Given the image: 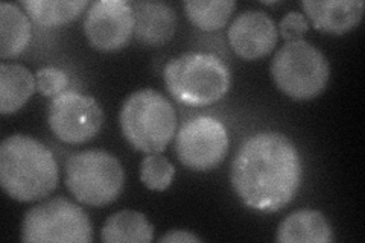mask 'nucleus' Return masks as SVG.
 I'll use <instances>...</instances> for the list:
<instances>
[{
	"label": "nucleus",
	"mask_w": 365,
	"mask_h": 243,
	"mask_svg": "<svg viewBox=\"0 0 365 243\" xmlns=\"http://www.w3.org/2000/svg\"><path fill=\"white\" fill-rule=\"evenodd\" d=\"M276 240L280 243H330L335 237L322 212L297 210L279 225Z\"/></svg>",
	"instance_id": "nucleus-14"
},
{
	"label": "nucleus",
	"mask_w": 365,
	"mask_h": 243,
	"mask_svg": "<svg viewBox=\"0 0 365 243\" xmlns=\"http://www.w3.org/2000/svg\"><path fill=\"white\" fill-rule=\"evenodd\" d=\"M58 165L41 142L14 134L0 145V184L9 198L32 202L46 198L58 186Z\"/></svg>",
	"instance_id": "nucleus-2"
},
{
	"label": "nucleus",
	"mask_w": 365,
	"mask_h": 243,
	"mask_svg": "<svg viewBox=\"0 0 365 243\" xmlns=\"http://www.w3.org/2000/svg\"><path fill=\"white\" fill-rule=\"evenodd\" d=\"M175 167L160 154H148L140 165V180L150 190L163 192L174 181Z\"/></svg>",
	"instance_id": "nucleus-20"
},
{
	"label": "nucleus",
	"mask_w": 365,
	"mask_h": 243,
	"mask_svg": "<svg viewBox=\"0 0 365 243\" xmlns=\"http://www.w3.org/2000/svg\"><path fill=\"white\" fill-rule=\"evenodd\" d=\"M232 49L244 60H259L269 55L279 41V28L265 11L248 9L228 28Z\"/></svg>",
	"instance_id": "nucleus-11"
},
{
	"label": "nucleus",
	"mask_w": 365,
	"mask_h": 243,
	"mask_svg": "<svg viewBox=\"0 0 365 243\" xmlns=\"http://www.w3.org/2000/svg\"><path fill=\"white\" fill-rule=\"evenodd\" d=\"M120 128L128 143L145 154H162L177 131V113L162 93L145 88L123 102Z\"/></svg>",
	"instance_id": "nucleus-4"
},
{
	"label": "nucleus",
	"mask_w": 365,
	"mask_h": 243,
	"mask_svg": "<svg viewBox=\"0 0 365 243\" xmlns=\"http://www.w3.org/2000/svg\"><path fill=\"white\" fill-rule=\"evenodd\" d=\"M66 186L78 202L104 207L116 201L125 184L120 161L102 149L81 150L66 161Z\"/></svg>",
	"instance_id": "nucleus-6"
},
{
	"label": "nucleus",
	"mask_w": 365,
	"mask_h": 243,
	"mask_svg": "<svg viewBox=\"0 0 365 243\" xmlns=\"http://www.w3.org/2000/svg\"><path fill=\"white\" fill-rule=\"evenodd\" d=\"M37 88L36 76L21 64H0V113H17Z\"/></svg>",
	"instance_id": "nucleus-15"
},
{
	"label": "nucleus",
	"mask_w": 365,
	"mask_h": 243,
	"mask_svg": "<svg viewBox=\"0 0 365 243\" xmlns=\"http://www.w3.org/2000/svg\"><path fill=\"white\" fill-rule=\"evenodd\" d=\"M84 32L88 43L99 52H119L134 33L133 6L127 0H98L84 19Z\"/></svg>",
	"instance_id": "nucleus-10"
},
{
	"label": "nucleus",
	"mask_w": 365,
	"mask_h": 243,
	"mask_svg": "<svg viewBox=\"0 0 365 243\" xmlns=\"http://www.w3.org/2000/svg\"><path fill=\"white\" fill-rule=\"evenodd\" d=\"M37 81V90L43 96L55 98L56 95L66 91L68 84L67 75L56 67H43L36 75Z\"/></svg>",
	"instance_id": "nucleus-21"
},
{
	"label": "nucleus",
	"mask_w": 365,
	"mask_h": 243,
	"mask_svg": "<svg viewBox=\"0 0 365 243\" xmlns=\"http://www.w3.org/2000/svg\"><path fill=\"white\" fill-rule=\"evenodd\" d=\"M170 96L189 107H207L222 99L232 86L230 68L220 56L186 52L170 60L163 71Z\"/></svg>",
	"instance_id": "nucleus-3"
},
{
	"label": "nucleus",
	"mask_w": 365,
	"mask_h": 243,
	"mask_svg": "<svg viewBox=\"0 0 365 243\" xmlns=\"http://www.w3.org/2000/svg\"><path fill=\"white\" fill-rule=\"evenodd\" d=\"M48 123L61 142L81 145L99 134L104 125V111L93 96L67 90L52 98L48 107Z\"/></svg>",
	"instance_id": "nucleus-8"
},
{
	"label": "nucleus",
	"mask_w": 365,
	"mask_h": 243,
	"mask_svg": "<svg viewBox=\"0 0 365 243\" xmlns=\"http://www.w3.org/2000/svg\"><path fill=\"white\" fill-rule=\"evenodd\" d=\"M106 243H150L154 240V227L140 212L122 210L110 216L101 229Z\"/></svg>",
	"instance_id": "nucleus-17"
},
{
	"label": "nucleus",
	"mask_w": 365,
	"mask_h": 243,
	"mask_svg": "<svg viewBox=\"0 0 365 243\" xmlns=\"http://www.w3.org/2000/svg\"><path fill=\"white\" fill-rule=\"evenodd\" d=\"M307 31H309V21H307L304 14L297 13V11H291L280 20L279 33L287 41L302 40Z\"/></svg>",
	"instance_id": "nucleus-22"
},
{
	"label": "nucleus",
	"mask_w": 365,
	"mask_h": 243,
	"mask_svg": "<svg viewBox=\"0 0 365 243\" xmlns=\"http://www.w3.org/2000/svg\"><path fill=\"white\" fill-rule=\"evenodd\" d=\"M21 242L90 243L93 228L83 207L67 198L44 201L23 217Z\"/></svg>",
	"instance_id": "nucleus-7"
},
{
	"label": "nucleus",
	"mask_w": 365,
	"mask_h": 243,
	"mask_svg": "<svg viewBox=\"0 0 365 243\" xmlns=\"http://www.w3.org/2000/svg\"><path fill=\"white\" fill-rule=\"evenodd\" d=\"M20 5L34 23L53 28L75 21L91 4L88 0H21Z\"/></svg>",
	"instance_id": "nucleus-18"
},
{
	"label": "nucleus",
	"mask_w": 365,
	"mask_h": 243,
	"mask_svg": "<svg viewBox=\"0 0 365 243\" xmlns=\"http://www.w3.org/2000/svg\"><path fill=\"white\" fill-rule=\"evenodd\" d=\"M134 37L145 46H163L174 38L177 31V14L165 2H134Z\"/></svg>",
	"instance_id": "nucleus-12"
},
{
	"label": "nucleus",
	"mask_w": 365,
	"mask_h": 243,
	"mask_svg": "<svg viewBox=\"0 0 365 243\" xmlns=\"http://www.w3.org/2000/svg\"><path fill=\"white\" fill-rule=\"evenodd\" d=\"M271 76L282 93L294 100H311L323 93L330 78L324 53L306 40H291L277 51Z\"/></svg>",
	"instance_id": "nucleus-5"
},
{
	"label": "nucleus",
	"mask_w": 365,
	"mask_h": 243,
	"mask_svg": "<svg viewBox=\"0 0 365 243\" xmlns=\"http://www.w3.org/2000/svg\"><path fill=\"white\" fill-rule=\"evenodd\" d=\"M302 173L292 140L277 131H262L237 149L230 180L237 198L251 210L276 213L295 198Z\"/></svg>",
	"instance_id": "nucleus-1"
},
{
	"label": "nucleus",
	"mask_w": 365,
	"mask_h": 243,
	"mask_svg": "<svg viewBox=\"0 0 365 243\" xmlns=\"http://www.w3.org/2000/svg\"><path fill=\"white\" fill-rule=\"evenodd\" d=\"M31 37L29 16L14 4H0V58L9 60L25 52Z\"/></svg>",
	"instance_id": "nucleus-16"
},
{
	"label": "nucleus",
	"mask_w": 365,
	"mask_h": 243,
	"mask_svg": "<svg viewBox=\"0 0 365 243\" xmlns=\"http://www.w3.org/2000/svg\"><path fill=\"white\" fill-rule=\"evenodd\" d=\"M302 8L315 29L341 36L359 25L365 4L362 0H303Z\"/></svg>",
	"instance_id": "nucleus-13"
},
{
	"label": "nucleus",
	"mask_w": 365,
	"mask_h": 243,
	"mask_svg": "<svg viewBox=\"0 0 365 243\" xmlns=\"http://www.w3.org/2000/svg\"><path fill=\"white\" fill-rule=\"evenodd\" d=\"M265 5H277V4H280V2H264Z\"/></svg>",
	"instance_id": "nucleus-24"
},
{
	"label": "nucleus",
	"mask_w": 365,
	"mask_h": 243,
	"mask_svg": "<svg viewBox=\"0 0 365 243\" xmlns=\"http://www.w3.org/2000/svg\"><path fill=\"white\" fill-rule=\"evenodd\" d=\"M236 9L235 0H189L185 11L189 20L202 31H218L225 28Z\"/></svg>",
	"instance_id": "nucleus-19"
},
{
	"label": "nucleus",
	"mask_w": 365,
	"mask_h": 243,
	"mask_svg": "<svg viewBox=\"0 0 365 243\" xmlns=\"http://www.w3.org/2000/svg\"><path fill=\"white\" fill-rule=\"evenodd\" d=\"M228 134L222 122L200 115L181 126L175 135V152L186 167L205 172L220 166L228 152Z\"/></svg>",
	"instance_id": "nucleus-9"
},
{
	"label": "nucleus",
	"mask_w": 365,
	"mask_h": 243,
	"mask_svg": "<svg viewBox=\"0 0 365 243\" xmlns=\"http://www.w3.org/2000/svg\"><path fill=\"white\" fill-rule=\"evenodd\" d=\"M160 243H189V242H197L201 243L202 240L197 236L190 233V231L186 229H170L168 233L158 239Z\"/></svg>",
	"instance_id": "nucleus-23"
}]
</instances>
